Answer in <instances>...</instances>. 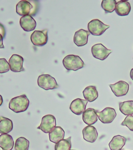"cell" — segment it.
Returning a JSON list of instances; mask_svg holds the SVG:
<instances>
[{"instance_id": "cell-1", "label": "cell", "mask_w": 133, "mask_h": 150, "mask_svg": "<svg viewBox=\"0 0 133 150\" xmlns=\"http://www.w3.org/2000/svg\"><path fill=\"white\" fill-rule=\"evenodd\" d=\"M29 106V100L25 94L15 97L9 103V108L16 113L22 112L27 110Z\"/></svg>"}, {"instance_id": "cell-2", "label": "cell", "mask_w": 133, "mask_h": 150, "mask_svg": "<svg viewBox=\"0 0 133 150\" xmlns=\"http://www.w3.org/2000/svg\"><path fill=\"white\" fill-rule=\"evenodd\" d=\"M65 68L68 70H77L83 68L85 66L84 62L80 56L73 54L65 56L63 61Z\"/></svg>"}, {"instance_id": "cell-3", "label": "cell", "mask_w": 133, "mask_h": 150, "mask_svg": "<svg viewBox=\"0 0 133 150\" xmlns=\"http://www.w3.org/2000/svg\"><path fill=\"white\" fill-rule=\"evenodd\" d=\"M37 84L45 90L57 89L59 87L55 79L48 74L40 75L37 79Z\"/></svg>"}, {"instance_id": "cell-4", "label": "cell", "mask_w": 133, "mask_h": 150, "mask_svg": "<svg viewBox=\"0 0 133 150\" xmlns=\"http://www.w3.org/2000/svg\"><path fill=\"white\" fill-rule=\"evenodd\" d=\"M109 25H107L97 19L91 20L88 23V30L92 35L99 36L103 35L108 28Z\"/></svg>"}, {"instance_id": "cell-5", "label": "cell", "mask_w": 133, "mask_h": 150, "mask_svg": "<svg viewBox=\"0 0 133 150\" xmlns=\"http://www.w3.org/2000/svg\"><path fill=\"white\" fill-rule=\"evenodd\" d=\"M47 29L43 30H35L31 35V41L33 45L37 47H43L48 41Z\"/></svg>"}, {"instance_id": "cell-6", "label": "cell", "mask_w": 133, "mask_h": 150, "mask_svg": "<svg viewBox=\"0 0 133 150\" xmlns=\"http://www.w3.org/2000/svg\"><path fill=\"white\" fill-rule=\"evenodd\" d=\"M56 121L55 117L52 115H46L42 117L41 124L37 127L45 134L49 132L56 127Z\"/></svg>"}, {"instance_id": "cell-7", "label": "cell", "mask_w": 133, "mask_h": 150, "mask_svg": "<svg viewBox=\"0 0 133 150\" xmlns=\"http://www.w3.org/2000/svg\"><path fill=\"white\" fill-rule=\"evenodd\" d=\"M91 51L93 56L95 58L103 61L112 53V50L108 49L103 45L99 43L94 45L91 47Z\"/></svg>"}, {"instance_id": "cell-8", "label": "cell", "mask_w": 133, "mask_h": 150, "mask_svg": "<svg viewBox=\"0 0 133 150\" xmlns=\"http://www.w3.org/2000/svg\"><path fill=\"white\" fill-rule=\"evenodd\" d=\"M99 120L103 124L111 123L115 117L117 112L115 109L111 108H106L101 112H97Z\"/></svg>"}, {"instance_id": "cell-9", "label": "cell", "mask_w": 133, "mask_h": 150, "mask_svg": "<svg viewBox=\"0 0 133 150\" xmlns=\"http://www.w3.org/2000/svg\"><path fill=\"white\" fill-rule=\"evenodd\" d=\"M113 93L117 97L125 96L129 92V86L124 81H119L115 84H109Z\"/></svg>"}, {"instance_id": "cell-10", "label": "cell", "mask_w": 133, "mask_h": 150, "mask_svg": "<svg viewBox=\"0 0 133 150\" xmlns=\"http://www.w3.org/2000/svg\"><path fill=\"white\" fill-rule=\"evenodd\" d=\"M23 58L20 55L13 54L9 59V63L10 69L13 72L18 73L25 71L23 67Z\"/></svg>"}, {"instance_id": "cell-11", "label": "cell", "mask_w": 133, "mask_h": 150, "mask_svg": "<svg viewBox=\"0 0 133 150\" xmlns=\"http://www.w3.org/2000/svg\"><path fill=\"white\" fill-rule=\"evenodd\" d=\"M88 101L81 98H76L71 102L70 110L75 115H81L85 110Z\"/></svg>"}, {"instance_id": "cell-12", "label": "cell", "mask_w": 133, "mask_h": 150, "mask_svg": "<svg viewBox=\"0 0 133 150\" xmlns=\"http://www.w3.org/2000/svg\"><path fill=\"white\" fill-rule=\"evenodd\" d=\"M90 35L89 31L83 29H80L75 33L73 41L77 47H83L87 45L88 42V38Z\"/></svg>"}, {"instance_id": "cell-13", "label": "cell", "mask_w": 133, "mask_h": 150, "mask_svg": "<svg viewBox=\"0 0 133 150\" xmlns=\"http://www.w3.org/2000/svg\"><path fill=\"white\" fill-rule=\"evenodd\" d=\"M20 25L23 30L27 32L34 30L37 26L35 20L30 15L21 17L20 19Z\"/></svg>"}, {"instance_id": "cell-14", "label": "cell", "mask_w": 133, "mask_h": 150, "mask_svg": "<svg viewBox=\"0 0 133 150\" xmlns=\"http://www.w3.org/2000/svg\"><path fill=\"white\" fill-rule=\"evenodd\" d=\"M33 9L32 5L25 0L19 1L16 5V13L22 16L28 15H31Z\"/></svg>"}, {"instance_id": "cell-15", "label": "cell", "mask_w": 133, "mask_h": 150, "mask_svg": "<svg viewBox=\"0 0 133 150\" xmlns=\"http://www.w3.org/2000/svg\"><path fill=\"white\" fill-rule=\"evenodd\" d=\"M83 138L87 142L94 143L98 137V132L95 127L89 125L85 127L82 131Z\"/></svg>"}, {"instance_id": "cell-16", "label": "cell", "mask_w": 133, "mask_h": 150, "mask_svg": "<svg viewBox=\"0 0 133 150\" xmlns=\"http://www.w3.org/2000/svg\"><path fill=\"white\" fill-rule=\"evenodd\" d=\"M97 112V110L91 108H89L85 110L82 115L83 122L87 125H92L95 124L98 120Z\"/></svg>"}, {"instance_id": "cell-17", "label": "cell", "mask_w": 133, "mask_h": 150, "mask_svg": "<svg viewBox=\"0 0 133 150\" xmlns=\"http://www.w3.org/2000/svg\"><path fill=\"white\" fill-rule=\"evenodd\" d=\"M115 11L119 16H127L131 12V4L127 1H120L117 2Z\"/></svg>"}, {"instance_id": "cell-18", "label": "cell", "mask_w": 133, "mask_h": 150, "mask_svg": "<svg viewBox=\"0 0 133 150\" xmlns=\"http://www.w3.org/2000/svg\"><path fill=\"white\" fill-rule=\"evenodd\" d=\"M65 131L60 126H56L49 133V140L51 142L57 143L63 140L65 137Z\"/></svg>"}, {"instance_id": "cell-19", "label": "cell", "mask_w": 133, "mask_h": 150, "mask_svg": "<svg viewBox=\"0 0 133 150\" xmlns=\"http://www.w3.org/2000/svg\"><path fill=\"white\" fill-rule=\"evenodd\" d=\"M126 142V138L124 137L117 135L112 138L109 146L110 150H121Z\"/></svg>"}, {"instance_id": "cell-20", "label": "cell", "mask_w": 133, "mask_h": 150, "mask_svg": "<svg viewBox=\"0 0 133 150\" xmlns=\"http://www.w3.org/2000/svg\"><path fill=\"white\" fill-rule=\"evenodd\" d=\"M14 146V140L12 136L8 134L0 135V148L2 150H12Z\"/></svg>"}, {"instance_id": "cell-21", "label": "cell", "mask_w": 133, "mask_h": 150, "mask_svg": "<svg viewBox=\"0 0 133 150\" xmlns=\"http://www.w3.org/2000/svg\"><path fill=\"white\" fill-rule=\"evenodd\" d=\"M85 99L89 102L95 101L98 98V93L96 87L93 86H88L83 91Z\"/></svg>"}, {"instance_id": "cell-22", "label": "cell", "mask_w": 133, "mask_h": 150, "mask_svg": "<svg viewBox=\"0 0 133 150\" xmlns=\"http://www.w3.org/2000/svg\"><path fill=\"white\" fill-rule=\"evenodd\" d=\"M13 129L12 120L3 116L0 117V134H9Z\"/></svg>"}, {"instance_id": "cell-23", "label": "cell", "mask_w": 133, "mask_h": 150, "mask_svg": "<svg viewBox=\"0 0 133 150\" xmlns=\"http://www.w3.org/2000/svg\"><path fill=\"white\" fill-rule=\"evenodd\" d=\"M120 110L124 115H133V101H125L119 103Z\"/></svg>"}, {"instance_id": "cell-24", "label": "cell", "mask_w": 133, "mask_h": 150, "mask_svg": "<svg viewBox=\"0 0 133 150\" xmlns=\"http://www.w3.org/2000/svg\"><path fill=\"white\" fill-rule=\"evenodd\" d=\"M117 3L115 0H103L101 5L106 13H108L115 11Z\"/></svg>"}, {"instance_id": "cell-25", "label": "cell", "mask_w": 133, "mask_h": 150, "mask_svg": "<svg viewBox=\"0 0 133 150\" xmlns=\"http://www.w3.org/2000/svg\"><path fill=\"white\" fill-rule=\"evenodd\" d=\"M71 148V137L59 141L55 146V150H70Z\"/></svg>"}, {"instance_id": "cell-26", "label": "cell", "mask_w": 133, "mask_h": 150, "mask_svg": "<svg viewBox=\"0 0 133 150\" xmlns=\"http://www.w3.org/2000/svg\"><path fill=\"white\" fill-rule=\"evenodd\" d=\"M29 141L24 137H20L17 139L15 144V150H29Z\"/></svg>"}, {"instance_id": "cell-27", "label": "cell", "mask_w": 133, "mask_h": 150, "mask_svg": "<svg viewBox=\"0 0 133 150\" xmlns=\"http://www.w3.org/2000/svg\"><path fill=\"white\" fill-rule=\"evenodd\" d=\"M10 69L9 63L4 58L0 59V74L8 72Z\"/></svg>"}, {"instance_id": "cell-28", "label": "cell", "mask_w": 133, "mask_h": 150, "mask_svg": "<svg viewBox=\"0 0 133 150\" xmlns=\"http://www.w3.org/2000/svg\"><path fill=\"white\" fill-rule=\"evenodd\" d=\"M122 126L127 127L131 131H133V116L128 115L121 123Z\"/></svg>"}, {"instance_id": "cell-29", "label": "cell", "mask_w": 133, "mask_h": 150, "mask_svg": "<svg viewBox=\"0 0 133 150\" xmlns=\"http://www.w3.org/2000/svg\"><path fill=\"white\" fill-rule=\"evenodd\" d=\"M0 34L2 35L3 38H4L6 35V31L5 29L4 26L1 23H0Z\"/></svg>"}, {"instance_id": "cell-30", "label": "cell", "mask_w": 133, "mask_h": 150, "mask_svg": "<svg viewBox=\"0 0 133 150\" xmlns=\"http://www.w3.org/2000/svg\"><path fill=\"white\" fill-rule=\"evenodd\" d=\"M3 38L2 35L0 34V49H4V46L3 43Z\"/></svg>"}, {"instance_id": "cell-31", "label": "cell", "mask_w": 133, "mask_h": 150, "mask_svg": "<svg viewBox=\"0 0 133 150\" xmlns=\"http://www.w3.org/2000/svg\"><path fill=\"white\" fill-rule=\"evenodd\" d=\"M130 77L131 79L133 80V68L131 69V72H130Z\"/></svg>"}, {"instance_id": "cell-32", "label": "cell", "mask_w": 133, "mask_h": 150, "mask_svg": "<svg viewBox=\"0 0 133 150\" xmlns=\"http://www.w3.org/2000/svg\"><path fill=\"white\" fill-rule=\"evenodd\" d=\"M3 102V100L2 96L1 95H0V106L2 105Z\"/></svg>"}, {"instance_id": "cell-33", "label": "cell", "mask_w": 133, "mask_h": 150, "mask_svg": "<svg viewBox=\"0 0 133 150\" xmlns=\"http://www.w3.org/2000/svg\"></svg>"}, {"instance_id": "cell-34", "label": "cell", "mask_w": 133, "mask_h": 150, "mask_svg": "<svg viewBox=\"0 0 133 150\" xmlns=\"http://www.w3.org/2000/svg\"></svg>"}]
</instances>
